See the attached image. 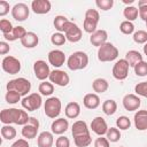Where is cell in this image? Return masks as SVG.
<instances>
[{
  "label": "cell",
  "instance_id": "20",
  "mask_svg": "<svg viewBox=\"0 0 147 147\" xmlns=\"http://www.w3.org/2000/svg\"><path fill=\"white\" fill-rule=\"evenodd\" d=\"M68 127H69V123H68V119H65V118H57L51 125L52 133H55V134L64 133L68 130Z\"/></svg>",
  "mask_w": 147,
  "mask_h": 147
},
{
  "label": "cell",
  "instance_id": "46",
  "mask_svg": "<svg viewBox=\"0 0 147 147\" xmlns=\"http://www.w3.org/2000/svg\"><path fill=\"white\" fill-rule=\"evenodd\" d=\"M95 5L101 10H109L114 6V0H96Z\"/></svg>",
  "mask_w": 147,
  "mask_h": 147
},
{
  "label": "cell",
  "instance_id": "1",
  "mask_svg": "<svg viewBox=\"0 0 147 147\" xmlns=\"http://www.w3.org/2000/svg\"><path fill=\"white\" fill-rule=\"evenodd\" d=\"M30 119V116L25 110L17 108L2 109L0 113V121L5 125H10L11 123L17 125H25Z\"/></svg>",
  "mask_w": 147,
  "mask_h": 147
},
{
  "label": "cell",
  "instance_id": "32",
  "mask_svg": "<svg viewBox=\"0 0 147 147\" xmlns=\"http://www.w3.org/2000/svg\"><path fill=\"white\" fill-rule=\"evenodd\" d=\"M1 136L6 140H11L16 137V130L11 125H3L1 127Z\"/></svg>",
  "mask_w": 147,
  "mask_h": 147
},
{
  "label": "cell",
  "instance_id": "35",
  "mask_svg": "<svg viewBox=\"0 0 147 147\" xmlns=\"http://www.w3.org/2000/svg\"><path fill=\"white\" fill-rule=\"evenodd\" d=\"M98 23L99 22H95V21H92L90 18H84V23H83V29L85 32L87 33H94L96 31V26H98Z\"/></svg>",
  "mask_w": 147,
  "mask_h": 147
},
{
  "label": "cell",
  "instance_id": "41",
  "mask_svg": "<svg viewBox=\"0 0 147 147\" xmlns=\"http://www.w3.org/2000/svg\"><path fill=\"white\" fill-rule=\"evenodd\" d=\"M13 29H14V26H13V24H11V22H10L9 20L2 18V20L0 21V30H1V32H2L3 34L10 33V32L13 31Z\"/></svg>",
  "mask_w": 147,
  "mask_h": 147
},
{
  "label": "cell",
  "instance_id": "18",
  "mask_svg": "<svg viewBox=\"0 0 147 147\" xmlns=\"http://www.w3.org/2000/svg\"><path fill=\"white\" fill-rule=\"evenodd\" d=\"M134 126L139 131L147 130V110L141 109L134 114Z\"/></svg>",
  "mask_w": 147,
  "mask_h": 147
},
{
  "label": "cell",
  "instance_id": "16",
  "mask_svg": "<svg viewBox=\"0 0 147 147\" xmlns=\"http://www.w3.org/2000/svg\"><path fill=\"white\" fill-rule=\"evenodd\" d=\"M31 9L38 15L47 14L51 10V2L48 0H33L31 2Z\"/></svg>",
  "mask_w": 147,
  "mask_h": 147
},
{
  "label": "cell",
  "instance_id": "22",
  "mask_svg": "<svg viewBox=\"0 0 147 147\" xmlns=\"http://www.w3.org/2000/svg\"><path fill=\"white\" fill-rule=\"evenodd\" d=\"M53 142H54L53 133H51L48 131H44V132L39 133L38 139H37L38 147H52Z\"/></svg>",
  "mask_w": 147,
  "mask_h": 147
},
{
  "label": "cell",
  "instance_id": "42",
  "mask_svg": "<svg viewBox=\"0 0 147 147\" xmlns=\"http://www.w3.org/2000/svg\"><path fill=\"white\" fill-rule=\"evenodd\" d=\"M138 6H139V16L141 20H144L145 22H147V0H139L138 1Z\"/></svg>",
  "mask_w": 147,
  "mask_h": 147
},
{
  "label": "cell",
  "instance_id": "29",
  "mask_svg": "<svg viewBox=\"0 0 147 147\" xmlns=\"http://www.w3.org/2000/svg\"><path fill=\"white\" fill-rule=\"evenodd\" d=\"M109 87L108 82L105 78H96L92 83V88L96 93H105Z\"/></svg>",
  "mask_w": 147,
  "mask_h": 147
},
{
  "label": "cell",
  "instance_id": "8",
  "mask_svg": "<svg viewBox=\"0 0 147 147\" xmlns=\"http://www.w3.org/2000/svg\"><path fill=\"white\" fill-rule=\"evenodd\" d=\"M129 68H130V65H129V63L126 62L125 59L118 60L113 67L114 78L117 79V80H124L129 75Z\"/></svg>",
  "mask_w": 147,
  "mask_h": 147
},
{
  "label": "cell",
  "instance_id": "2",
  "mask_svg": "<svg viewBox=\"0 0 147 147\" xmlns=\"http://www.w3.org/2000/svg\"><path fill=\"white\" fill-rule=\"evenodd\" d=\"M67 64H68V68L72 71L85 69L88 64V56L85 52H82V51L75 52L68 57Z\"/></svg>",
  "mask_w": 147,
  "mask_h": 147
},
{
  "label": "cell",
  "instance_id": "19",
  "mask_svg": "<svg viewBox=\"0 0 147 147\" xmlns=\"http://www.w3.org/2000/svg\"><path fill=\"white\" fill-rule=\"evenodd\" d=\"M107 38H108L107 31H105V30H96L94 33L91 34L90 41H91V44L93 46L100 47V46H102L103 44L107 42Z\"/></svg>",
  "mask_w": 147,
  "mask_h": 147
},
{
  "label": "cell",
  "instance_id": "11",
  "mask_svg": "<svg viewBox=\"0 0 147 147\" xmlns=\"http://www.w3.org/2000/svg\"><path fill=\"white\" fill-rule=\"evenodd\" d=\"M64 36L67 38V40H69L70 42H77L82 39V36H83V32L80 30V28L70 21V23L68 24L65 31H64Z\"/></svg>",
  "mask_w": 147,
  "mask_h": 147
},
{
  "label": "cell",
  "instance_id": "12",
  "mask_svg": "<svg viewBox=\"0 0 147 147\" xmlns=\"http://www.w3.org/2000/svg\"><path fill=\"white\" fill-rule=\"evenodd\" d=\"M33 72H34V76H36L37 79L45 80L46 78L49 77L51 70H49L48 64L44 60H38L33 64Z\"/></svg>",
  "mask_w": 147,
  "mask_h": 147
},
{
  "label": "cell",
  "instance_id": "15",
  "mask_svg": "<svg viewBox=\"0 0 147 147\" xmlns=\"http://www.w3.org/2000/svg\"><path fill=\"white\" fill-rule=\"evenodd\" d=\"M48 62L53 67L60 68L65 62V54L60 49H53L48 53Z\"/></svg>",
  "mask_w": 147,
  "mask_h": 147
},
{
  "label": "cell",
  "instance_id": "55",
  "mask_svg": "<svg viewBox=\"0 0 147 147\" xmlns=\"http://www.w3.org/2000/svg\"><path fill=\"white\" fill-rule=\"evenodd\" d=\"M146 26H147V22H146Z\"/></svg>",
  "mask_w": 147,
  "mask_h": 147
},
{
  "label": "cell",
  "instance_id": "14",
  "mask_svg": "<svg viewBox=\"0 0 147 147\" xmlns=\"http://www.w3.org/2000/svg\"><path fill=\"white\" fill-rule=\"evenodd\" d=\"M141 105V100L136 94H126L123 98V107L127 111H134L137 110Z\"/></svg>",
  "mask_w": 147,
  "mask_h": 147
},
{
  "label": "cell",
  "instance_id": "25",
  "mask_svg": "<svg viewBox=\"0 0 147 147\" xmlns=\"http://www.w3.org/2000/svg\"><path fill=\"white\" fill-rule=\"evenodd\" d=\"M83 103L87 109H95L100 106V98L94 93H88L84 96Z\"/></svg>",
  "mask_w": 147,
  "mask_h": 147
},
{
  "label": "cell",
  "instance_id": "27",
  "mask_svg": "<svg viewBox=\"0 0 147 147\" xmlns=\"http://www.w3.org/2000/svg\"><path fill=\"white\" fill-rule=\"evenodd\" d=\"M64 113L68 118H77L80 114V106L77 102H69L65 106Z\"/></svg>",
  "mask_w": 147,
  "mask_h": 147
},
{
  "label": "cell",
  "instance_id": "37",
  "mask_svg": "<svg viewBox=\"0 0 147 147\" xmlns=\"http://www.w3.org/2000/svg\"><path fill=\"white\" fill-rule=\"evenodd\" d=\"M116 126L119 129V130H127L130 129L131 126V121L129 117L126 116H119L117 119H116Z\"/></svg>",
  "mask_w": 147,
  "mask_h": 147
},
{
  "label": "cell",
  "instance_id": "44",
  "mask_svg": "<svg viewBox=\"0 0 147 147\" xmlns=\"http://www.w3.org/2000/svg\"><path fill=\"white\" fill-rule=\"evenodd\" d=\"M134 74L137 76H140V77H144L147 75V62L145 61H141L139 62L136 67H134Z\"/></svg>",
  "mask_w": 147,
  "mask_h": 147
},
{
  "label": "cell",
  "instance_id": "21",
  "mask_svg": "<svg viewBox=\"0 0 147 147\" xmlns=\"http://www.w3.org/2000/svg\"><path fill=\"white\" fill-rule=\"evenodd\" d=\"M71 133L75 137H79V136H85V134H90L88 127L86 122L84 121H76L72 124V129H71Z\"/></svg>",
  "mask_w": 147,
  "mask_h": 147
},
{
  "label": "cell",
  "instance_id": "23",
  "mask_svg": "<svg viewBox=\"0 0 147 147\" xmlns=\"http://www.w3.org/2000/svg\"><path fill=\"white\" fill-rule=\"evenodd\" d=\"M38 42H39V38L34 32H28L21 39V44L25 48H33V47H36L38 45Z\"/></svg>",
  "mask_w": 147,
  "mask_h": 147
},
{
  "label": "cell",
  "instance_id": "54",
  "mask_svg": "<svg viewBox=\"0 0 147 147\" xmlns=\"http://www.w3.org/2000/svg\"><path fill=\"white\" fill-rule=\"evenodd\" d=\"M144 53H145V55H147V42L144 46Z\"/></svg>",
  "mask_w": 147,
  "mask_h": 147
},
{
  "label": "cell",
  "instance_id": "49",
  "mask_svg": "<svg viewBox=\"0 0 147 147\" xmlns=\"http://www.w3.org/2000/svg\"><path fill=\"white\" fill-rule=\"evenodd\" d=\"M94 146L95 147H109V140L102 136H100L99 138H96V140L94 141Z\"/></svg>",
  "mask_w": 147,
  "mask_h": 147
},
{
  "label": "cell",
  "instance_id": "17",
  "mask_svg": "<svg viewBox=\"0 0 147 147\" xmlns=\"http://www.w3.org/2000/svg\"><path fill=\"white\" fill-rule=\"evenodd\" d=\"M91 129L98 136H103L108 131V126H107V123H106L105 118H102L100 116H98L94 119H92V122H91Z\"/></svg>",
  "mask_w": 147,
  "mask_h": 147
},
{
  "label": "cell",
  "instance_id": "26",
  "mask_svg": "<svg viewBox=\"0 0 147 147\" xmlns=\"http://www.w3.org/2000/svg\"><path fill=\"white\" fill-rule=\"evenodd\" d=\"M125 60H126V62L129 63V65L130 67H136L139 62H141V61H144L142 60V55L138 52V51H134V49H131V51H129L126 54H125Z\"/></svg>",
  "mask_w": 147,
  "mask_h": 147
},
{
  "label": "cell",
  "instance_id": "38",
  "mask_svg": "<svg viewBox=\"0 0 147 147\" xmlns=\"http://www.w3.org/2000/svg\"><path fill=\"white\" fill-rule=\"evenodd\" d=\"M133 41L137 44H146L147 42V32L145 30H138L133 32Z\"/></svg>",
  "mask_w": 147,
  "mask_h": 147
},
{
  "label": "cell",
  "instance_id": "6",
  "mask_svg": "<svg viewBox=\"0 0 147 147\" xmlns=\"http://www.w3.org/2000/svg\"><path fill=\"white\" fill-rule=\"evenodd\" d=\"M42 100H41V95L38 93H31L26 96H24L21 101V105L24 109H26L28 111H34L37 109H39L41 107Z\"/></svg>",
  "mask_w": 147,
  "mask_h": 147
},
{
  "label": "cell",
  "instance_id": "53",
  "mask_svg": "<svg viewBox=\"0 0 147 147\" xmlns=\"http://www.w3.org/2000/svg\"><path fill=\"white\" fill-rule=\"evenodd\" d=\"M123 2H124V3H126V5H127V3H129V5H131V3H133V0H123Z\"/></svg>",
  "mask_w": 147,
  "mask_h": 147
},
{
  "label": "cell",
  "instance_id": "28",
  "mask_svg": "<svg viewBox=\"0 0 147 147\" xmlns=\"http://www.w3.org/2000/svg\"><path fill=\"white\" fill-rule=\"evenodd\" d=\"M69 23H70V21L65 16H63V15L55 16L54 22H53V24H54L55 29L57 30V32H61V33L65 31V29H67V26H68Z\"/></svg>",
  "mask_w": 147,
  "mask_h": 147
},
{
  "label": "cell",
  "instance_id": "52",
  "mask_svg": "<svg viewBox=\"0 0 147 147\" xmlns=\"http://www.w3.org/2000/svg\"><path fill=\"white\" fill-rule=\"evenodd\" d=\"M10 147H30V146H29V142L25 139H18Z\"/></svg>",
  "mask_w": 147,
  "mask_h": 147
},
{
  "label": "cell",
  "instance_id": "3",
  "mask_svg": "<svg viewBox=\"0 0 147 147\" xmlns=\"http://www.w3.org/2000/svg\"><path fill=\"white\" fill-rule=\"evenodd\" d=\"M6 88H7V91H15V92H17L21 96L22 95H25L26 96V94L31 90V83L26 78L18 77V78H15V79L9 80L7 83Z\"/></svg>",
  "mask_w": 147,
  "mask_h": 147
},
{
  "label": "cell",
  "instance_id": "43",
  "mask_svg": "<svg viewBox=\"0 0 147 147\" xmlns=\"http://www.w3.org/2000/svg\"><path fill=\"white\" fill-rule=\"evenodd\" d=\"M5 98H6V101H7L8 103H11V105L17 103V102L21 100V95H20L17 92H15V91H7Z\"/></svg>",
  "mask_w": 147,
  "mask_h": 147
},
{
  "label": "cell",
  "instance_id": "24",
  "mask_svg": "<svg viewBox=\"0 0 147 147\" xmlns=\"http://www.w3.org/2000/svg\"><path fill=\"white\" fill-rule=\"evenodd\" d=\"M26 33H28V32H26V30H25L23 26L17 25V26H14V29H13V31H11L10 33L3 34V37H5V39H7V40H9V41H15V40H17V39L21 40Z\"/></svg>",
  "mask_w": 147,
  "mask_h": 147
},
{
  "label": "cell",
  "instance_id": "4",
  "mask_svg": "<svg viewBox=\"0 0 147 147\" xmlns=\"http://www.w3.org/2000/svg\"><path fill=\"white\" fill-rule=\"evenodd\" d=\"M118 56V49L111 44L106 42L98 49V59L101 62H110L116 60Z\"/></svg>",
  "mask_w": 147,
  "mask_h": 147
},
{
  "label": "cell",
  "instance_id": "33",
  "mask_svg": "<svg viewBox=\"0 0 147 147\" xmlns=\"http://www.w3.org/2000/svg\"><path fill=\"white\" fill-rule=\"evenodd\" d=\"M123 15H124V17L126 18V21L132 22V21H134V20L138 17L139 11H138V9H137L136 7H133V6H127V7H125V9H124V11H123Z\"/></svg>",
  "mask_w": 147,
  "mask_h": 147
},
{
  "label": "cell",
  "instance_id": "40",
  "mask_svg": "<svg viewBox=\"0 0 147 147\" xmlns=\"http://www.w3.org/2000/svg\"><path fill=\"white\" fill-rule=\"evenodd\" d=\"M119 30H121V32L124 33V34H131V33H133V31H134V25H133V23L130 22V21H123V22L121 23V25H119Z\"/></svg>",
  "mask_w": 147,
  "mask_h": 147
},
{
  "label": "cell",
  "instance_id": "31",
  "mask_svg": "<svg viewBox=\"0 0 147 147\" xmlns=\"http://www.w3.org/2000/svg\"><path fill=\"white\" fill-rule=\"evenodd\" d=\"M38 91L40 92L41 95H45V96H48L51 95L53 92H54V85L51 83V82H41L39 84V87H38Z\"/></svg>",
  "mask_w": 147,
  "mask_h": 147
},
{
  "label": "cell",
  "instance_id": "50",
  "mask_svg": "<svg viewBox=\"0 0 147 147\" xmlns=\"http://www.w3.org/2000/svg\"><path fill=\"white\" fill-rule=\"evenodd\" d=\"M9 9H10V6L7 1L5 0H1L0 1V16H5L9 13Z\"/></svg>",
  "mask_w": 147,
  "mask_h": 147
},
{
  "label": "cell",
  "instance_id": "36",
  "mask_svg": "<svg viewBox=\"0 0 147 147\" xmlns=\"http://www.w3.org/2000/svg\"><path fill=\"white\" fill-rule=\"evenodd\" d=\"M106 134H107L106 138L110 142H116V141H118L121 139V132H119V130L117 127H110V129H108V131H107Z\"/></svg>",
  "mask_w": 147,
  "mask_h": 147
},
{
  "label": "cell",
  "instance_id": "10",
  "mask_svg": "<svg viewBox=\"0 0 147 147\" xmlns=\"http://www.w3.org/2000/svg\"><path fill=\"white\" fill-rule=\"evenodd\" d=\"M49 82L52 84H55V85H59V86H67L70 82V77L69 75L63 71V70H59V69H55L53 71H51L49 74Z\"/></svg>",
  "mask_w": 147,
  "mask_h": 147
},
{
  "label": "cell",
  "instance_id": "5",
  "mask_svg": "<svg viewBox=\"0 0 147 147\" xmlns=\"http://www.w3.org/2000/svg\"><path fill=\"white\" fill-rule=\"evenodd\" d=\"M61 107H62L61 100L56 96H51L45 101V105H44L45 115L49 118H55L60 115Z\"/></svg>",
  "mask_w": 147,
  "mask_h": 147
},
{
  "label": "cell",
  "instance_id": "9",
  "mask_svg": "<svg viewBox=\"0 0 147 147\" xmlns=\"http://www.w3.org/2000/svg\"><path fill=\"white\" fill-rule=\"evenodd\" d=\"M39 130V121L36 117H30L29 122L22 127V136L26 139H33L37 137Z\"/></svg>",
  "mask_w": 147,
  "mask_h": 147
},
{
  "label": "cell",
  "instance_id": "51",
  "mask_svg": "<svg viewBox=\"0 0 147 147\" xmlns=\"http://www.w3.org/2000/svg\"><path fill=\"white\" fill-rule=\"evenodd\" d=\"M10 51V46L9 44H7L6 41H0V54L5 55Z\"/></svg>",
  "mask_w": 147,
  "mask_h": 147
},
{
  "label": "cell",
  "instance_id": "34",
  "mask_svg": "<svg viewBox=\"0 0 147 147\" xmlns=\"http://www.w3.org/2000/svg\"><path fill=\"white\" fill-rule=\"evenodd\" d=\"M74 142H75L76 147H86V146L91 145V142H92L91 134H85V136L75 137V138H74Z\"/></svg>",
  "mask_w": 147,
  "mask_h": 147
},
{
  "label": "cell",
  "instance_id": "56",
  "mask_svg": "<svg viewBox=\"0 0 147 147\" xmlns=\"http://www.w3.org/2000/svg\"><path fill=\"white\" fill-rule=\"evenodd\" d=\"M119 147H123V146H119Z\"/></svg>",
  "mask_w": 147,
  "mask_h": 147
},
{
  "label": "cell",
  "instance_id": "48",
  "mask_svg": "<svg viewBox=\"0 0 147 147\" xmlns=\"http://www.w3.org/2000/svg\"><path fill=\"white\" fill-rule=\"evenodd\" d=\"M55 147H70L69 138H67L64 136H60L55 141Z\"/></svg>",
  "mask_w": 147,
  "mask_h": 147
},
{
  "label": "cell",
  "instance_id": "13",
  "mask_svg": "<svg viewBox=\"0 0 147 147\" xmlns=\"http://www.w3.org/2000/svg\"><path fill=\"white\" fill-rule=\"evenodd\" d=\"M29 14H30V9L29 7L23 3V2H20V3H16L13 8H11V16L14 20L18 21V22H22V21H25L28 17H29Z\"/></svg>",
  "mask_w": 147,
  "mask_h": 147
},
{
  "label": "cell",
  "instance_id": "30",
  "mask_svg": "<svg viewBox=\"0 0 147 147\" xmlns=\"http://www.w3.org/2000/svg\"><path fill=\"white\" fill-rule=\"evenodd\" d=\"M116 110H117V103H116L115 100L109 99V100H106V101L102 103V111H103L106 115L111 116V115H114V114L116 113Z\"/></svg>",
  "mask_w": 147,
  "mask_h": 147
},
{
  "label": "cell",
  "instance_id": "47",
  "mask_svg": "<svg viewBox=\"0 0 147 147\" xmlns=\"http://www.w3.org/2000/svg\"><path fill=\"white\" fill-rule=\"evenodd\" d=\"M85 18H90V20H92V21L99 22V20H100L99 11L95 10V9H87L86 13H85Z\"/></svg>",
  "mask_w": 147,
  "mask_h": 147
},
{
  "label": "cell",
  "instance_id": "7",
  "mask_svg": "<svg viewBox=\"0 0 147 147\" xmlns=\"http://www.w3.org/2000/svg\"><path fill=\"white\" fill-rule=\"evenodd\" d=\"M1 67H2V70L5 72H7L9 75H16L21 70V62L18 59L9 55V56L3 57Z\"/></svg>",
  "mask_w": 147,
  "mask_h": 147
},
{
  "label": "cell",
  "instance_id": "39",
  "mask_svg": "<svg viewBox=\"0 0 147 147\" xmlns=\"http://www.w3.org/2000/svg\"><path fill=\"white\" fill-rule=\"evenodd\" d=\"M65 41H67V38H65V36H64L63 33H61V32L53 33L52 37H51V42H52L53 45H55V46H61V45H63Z\"/></svg>",
  "mask_w": 147,
  "mask_h": 147
},
{
  "label": "cell",
  "instance_id": "45",
  "mask_svg": "<svg viewBox=\"0 0 147 147\" xmlns=\"http://www.w3.org/2000/svg\"><path fill=\"white\" fill-rule=\"evenodd\" d=\"M134 92H136L138 95H140V96L147 98V82L138 83V84L134 86Z\"/></svg>",
  "mask_w": 147,
  "mask_h": 147
}]
</instances>
